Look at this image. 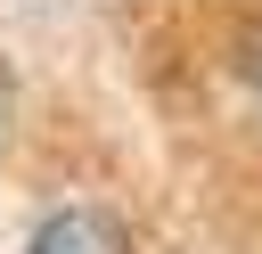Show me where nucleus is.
<instances>
[{
  "label": "nucleus",
  "instance_id": "1",
  "mask_svg": "<svg viewBox=\"0 0 262 254\" xmlns=\"http://www.w3.org/2000/svg\"><path fill=\"white\" fill-rule=\"evenodd\" d=\"M33 254H123V221L98 205H66L33 229Z\"/></svg>",
  "mask_w": 262,
  "mask_h": 254
},
{
  "label": "nucleus",
  "instance_id": "2",
  "mask_svg": "<svg viewBox=\"0 0 262 254\" xmlns=\"http://www.w3.org/2000/svg\"><path fill=\"white\" fill-rule=\"evenodd\" d=\"M246 74H254V98H262V41H254V57H246Z\"/></svg>",
  "mask_w": 262,
  "mask_h": 254
}]
</instances>
